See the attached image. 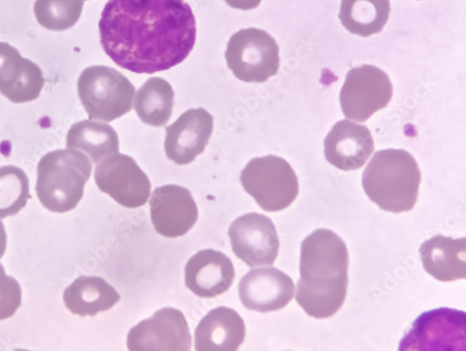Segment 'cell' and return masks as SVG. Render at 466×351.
Listing matches in <instances>:
<instances>
[{
	"mask_svg": "<svg viewBox=\"0 0 466 351\" xmlns=\"http://www.w3.org/2000/svg\"><path fill=\"white\" fill-rule=\"evenodd\" d=\"M121 296L104 279L96 276H81L75 280L64 293L66 307L75 316H96L109 310L118 303Z\"/></svg>",
	"mask_w": 466,
	"mask_h": 351,
	"instance_id": "obj_21",
	"label": "cell"
},
{
	"mask_svg": "<svg viewBox=\"0 0 466 351\" xmlns=\"http://www.w3.org/2000/svg\"><path fill=\"white\" fill-rule=\"evenodd\" d=\"M213 129V116L205 108L186 111L167 128V158L178 165L191 164L205 151Z\"/></svg>",
	"mask_w": 466,
	"mask_h": 351,
	"instance_id": "obj_14",
	"label": "cell"
},
{
	"mask_svg": "<svg viewBox=\"0 0 466 351\" xmlns=\"http://www.w3.org/2000/svg\"><path fill=\"white\" fill-rule=\"evenodd\" d=\"M244 189L266 212L289 207L299 195V180L291 165L278 155H268L248 163L241 173Z\"/></svg>",
	"mask_w": 466,
	"mask_h": 351,
	"instance_id": "obj_6",
	"label": "cell"
},
{
	"mask_svg": "<svg viewBox=\"0 0 466 351\" xmlns=\"http://www.w3.org/2000/svg\"><path fill=\"white\" fill-rule=\"evenodd\" d=\"M246 325L235 309L209 312L196 330L197 350H238L245 341Z\"/></svg>",
	"mask_w": 466,
	"mask_h": 351,
	"instance_id": "obj_19",
	"label": "cell"
},
{
	"mask_svg": "<svg viewBox=\"0 0 466 351\" xmlns=\"http://www.w3.org/2000/svg\"><path fill=\"white\" fill-rule=\"evenodd\" d=\"M228 68L242 82L261 84L278 74L279 47L275 38L257 28L232 35L225 54Z\"/></svg>",
	"mask_w": 466,
	"mask_h": 351,
	"instance_id": "obj_7",
	"label": "cell"
},
{
	"mask_svg": "<svg viewBox=\"0 0 466 351\" xmlns=\"http://www.w3.org/2000/svg\"><path fill=\"white\" fill-rule=\"evenodd\" d=\"M348 268L347 246L333 231L318 229L302 242L296 300L309 316L337 314L347 295Z\"/></svg>",
	"mask_w": 466,
	"mask_h": 351,
	"instance_id": "obj_2",
	"label": "cell"
},
{
	"mask_svg": "<svg viewBox=\"0 0 466 351\" xmlns=\"http://www.w3.org/2000/svg\"><path fill=\"white\" fill-rule=\"evenodd\" d=\"M466 315L452 308L423 312L400 341V350L464 351Z\"/></svg>",
	"mask_w": 466,
	"mask_h": 351,
	"instance_id": "obj_9",
	"label": "cell"
},
{
	"mask_svg": "<svg viewBox=\"0 0 466 351\" xmlns=\"http://www.w3.org/2000/svg\"><path fill=\"white\" fill-rule=\"evenodd\" d=\"M421 176L413 155L403 149L375 153L362 177L367 196L381 210L411 211L418 199Z\"/></svg>",
	"mask_w": 466,
	"mask_h": 351,
	"instance_id": "obj_3",
	"label": "cell"
},
{
	"mask_svg": "<svg viewBox=\"0 0 466 351\" xmlns=\"http://www.w3.org/2000/svg\"><path fill=\"white\" fill-rule=\"evenodd\" d=\"M225 2L231 8L249 11L258 7L261 0H225Z\"/></svg>",
	"mask_w": 466,
	"mask_h": 351,
	"instance_id": "obj_28",
	"label": "cell"
},
{
	"mask_svg": "<svg viewBox=\"0 0 466 351\" xmlns=\"http://www.w3.org/2000/svg\"><path fill=\"white\" fill-rule=\"evenodd\" d=\"M239 297L250 310L268 314L286 307L293 299V280L276 267L250 270L239 284Z\"/></svg>",
	"mask_w": 466,
	"mask_h": 351,
	"instance_id": "obj_15",
	"label": "cell"
},
{
	"mask_svg": "<svg viewBox=\"0 0 466 351\" xmlns=\"http://www.w3.org/2000/svg\"><path fill=\"white\" fill-rule=\"evenodd\" d=\"M228 233L233 253L250 267L275 264L280 242L274 222L266 216L244 215L232 222Z\"/></svg>",
	"mask_w": 466,
	"mask_h": 351,
	"instance_id": "obj_11",
	"label": "cell"
},
{
	"mask_svg": "<svg viewBox=\"0 0 466 351\" xmlns=\"http://www.w3.org/2000/svg\"><path fill=\"white\" fill-rule=\"evenodd\" d=\"M151 221L160 236H184L198 220V207L189 190L177 185L155 189L149 201Z\"/></svg>",
	"mask_w": 466,
	"mask_h": 351,
	"instance_id": "obj_12",
	"label": "cell"
},
{
	"mask_svg": "<svg viewBox=\"0 0 466 351\" xmlns=\"http://www.w3.org/2000/svg\"><path fill=\"white\" fill-rule=\"evenodd\" d=\"M373 151L370 131L348 120L336 124L325 139L326 160L342 171L362 168Z\"/></svg>",
	"mask_w": 466,
	"mask_h": 351,
	"instance_id": "obj_17",
	"label": "cell"
},
{
	"mask_svg": "<svg viewBox=\"0 0 466 351\" xmlns=\"http://www.w3.org/2000/svg\"><path fill=\"white\" fill-rule=\"evenodd\" d=\"M235 278L236 270L231 260L213 249L198 252L185 267L186 286L202 298H214L226 293Z\"/></svg>",
	"mask_w": 466,
	"mask_h": 351,
	"instance_id": "obj_18",
	"label": "cell"
},
{
	"mask_svg": "<svg viewBox=\"0 0 466 351\" xmlns=\"http://www.w3.org/2000/svg\"><path fill=\"white\" fill-rule=\"evenodd\" d=\"M93 165L83 152L62 149L49 152L37 165L35 191L42 205L54 213H66L84 197Z\"/></svg>",
	"mask_w": 466,
	"mask_h": 351,
	"instance_id": "obj_4",
	"label": "cell"
},
{
	"mask_svg": "<svg viewBox=\"0 0 466 351\" xmlns=\"http://www.w3.org/2000/svg\"><path fill=\"white\" fill-rule=\"evenodd\" d=\"M392 96L390 76L374 65H364L348 72L339 98L347 119L365 123L386 107Z\"/></svg>",
	"mask_w": 466,
	"mask_h": 351,
	"instance_id": "obj_8",
	"label": "cell"
},
{
	"mask_svg": "<svg viewBox=\"0 0 466 351\" xmlns=\"http://www.w3.org/2000/svg\"><path fill=\"white\" fill-rule=\"evenodd\" d=\"M95 180L102 192L129 209L144 206L151 194L147 176L134 159L121 153L109 155L98 164Z\"/></svg>",
	"mask_w": 466,
	"mask_h": 351,
	"instance_id": "obj_10",
	"label": "cell"
},
{
	"mask_svg": "<svg viewBox=\"0 0 466 351\" xmlns=\"http://www.w3.org/2000/svg\"><path fill=\"white\" fill-rule=\"evenodd\" d=\"M82 0H35L34 13L38 24L52 31H65L80 20Z\"/></svg>",
	"mask_w": 466,
	"mask_h": 351,
	"instance_id": "obj_26",
	"label": "cell"
},
{
	"mask_svg": "<svg viewBox=\"0 0 466 351\" xmlns=\"http://www.w3.org/2000/svg\"><path fill=\"white\" fill-rule=\"evenodd\" d=\"M174 99L169 83L162 77H150L137 93L135 110L144 124L163 127L170 121Z\"/></svg>",
	"mask_w": 466,
	"mask_h": 351,
	"instance_id": "obj_24",
	"label": "cell"
},
{
	"mask_svg": "<svg viewBox=\"0 0 466 351\" xmlns=\"http://www.w3.org/2000/svg\"><path fill=\"white\" fill-rule=\"evenodd\" d=\"M197 21L184 0H108L99 22L105 53L137 74L181 64L197 42Z\"/></svg>",
	"mask_w": 466,
	"mask_h": 351,
	"instance_id": "obj_1",
	"label": "cell"
},
{
	"mask_svg": "<svg viewBox=\"0 0 466 351\" xmlns=\"http://www.w3.org/2000/svg\"><path fill=\"white\" fill-rule=\"evenodd\" d=\"M46 80L40 66L23 58L17 49L0 43V94L15 104L40 96Z\"/></svg>",
	"mask_w": 466,
	"mask_h": 351,
	"instance_id": "obj_16",
	"label": "cell"
},
{
	"mask_svg": "<svg viewBox=\"0 0 466 351\" xmlns=\"http://www.w3.org/2000/svg\"><path fill=\"white\" fill-rule=\"evenodd\" d=\"M66 146L86 152L94 164L119 152V137L108 125L83 121L74 124L66 136Z\"/></svg>",
	"mask_w": 466,
	"mask_h": 351,
	"instance_id": "obj_23",
	"label": "cell"
},
{
	"mask_svg": "<svg viewBox=\"0 0 466 351\" xmlns=\"http://www.w3.org/2000/svg\"><path fill=\"white\" fill-rule=\"evenodd\" d=\"M29 198V180L25 173L15 166L0 167V218L17 215Z\"/></svg>",
	"mask_w": 466,
	"mask_h": 351,
	"instance_id": "obj_25",
	"label": "cell"
},
{
	"mask_svg": "<svg viewBox=\"0 0 466 351\" xmlns=\"http://www.w3.org/2000/svg\"><path fill=\"white\" fill-rule=\"evenodd\" d=\"M390 12V0H341L339 18L350 33L367 37L383 29Z\"/></svg>",
	"mask_w": 466,
	"mask_h": 351,
	"instance_id": "obj_22",
	"label": "cell"
},
{
	"mask_svg": "<svg viewBox=\"0 0 466 351\" xmlns=\"http://www.w3.org/2000/svg\"><path fill=\"white\" fill-rule=\"evenodd\" d=\"M6 247L7 234L3 221L0 220V258H2L5 256Z\"/></svg>",
	"mask_w": 466,
	"mask_h": 351,
	"instance_id": "obj_29",
	"label": "cell"
},
{
	"mask_svg": "<svg viewBox=\"0 0 466 351\" xmlns=\"http://www.w3.org/2000/svg\"><path fill=\"white\" fill-rule=\"evenodd\" d=\"M422 266L436 280L449 283L466 278V239L437 236L420 248Z\"/></svg>",
	"mask_w": 466,
	"mask_h": 351,
	"instance_id": "obj_20",
	"label": "cell"
},
{
	"mask_svg": "<svg viewBox=\"0 0 466 351\" xmlns=\"http://www.w3.org/2000/svg\"><path fill=\"white\" fill-rule=\"evenodd\" d=\"M22 304V290L18 282L6 275L0 263V321L7 320L15 315Z\"/></svg>",
	"mask_w": 466,
	"mask_h": 351,
	"instance_id": "obj_27",
	"label": "cell"
},
{
	"mask_svg": "<svg viewBox=\"0 0 466 351\" xmlns=\"http://www.w3.org/2000/svg\"><path fill=\"white\" fill-rule=\"evenodd\" d=\"M82 2H85V0H82Z\"/></svg>",
	"mask_w": 466,
	"mask_h": 351,
	"instance_id": "obj_30",
	"label": "cell"
},
{
	"mask_svg": "<svg viewBox=\"0 0 466 351\" xmlns=\"http://www.w3.org/2000/svg\"><path fill=\"white\" fill-rule=\"evenodd\" d=\"M129 350H190L191 335L182 312L163 308L133 327L127 337Z\"/></svg>",
	"mask_w": 466,
	"mask_h": 351,
	"instance_id": "obj_13",
	"label": "cell"
},
{
	"mask_svg": "<svg viewBox=\"0 0 466 351\" xmlns=\"http://www.w3.org/2000/svg\"><path fill=\"white\" fill-rule=\"evenodd\" d=\"M135 86L118 70L87 67L77 82V93L90 120L110 123L132 110Z\"/></svg>",
	"mask_w": 466,
	"mask_h": 351,
	"instance_id": "obj_5",
	"label": "cell"
}]
</instances>
